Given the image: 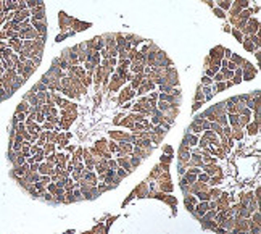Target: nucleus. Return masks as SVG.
<instances>
[{
  "label": "nucleus",
  "instance_id": "nucleus-7",
  "mask_svg": "<svg viewBox=\"0 0 261 234\" xmlns=\"http://www.w3.org/2000/svg\"><path fill=\"white\" fill-rule=\"evenodd\" d=\"M0 76H3V66H2V63H0Z\"/></svg>",
  "mask_w": 261,
  "mask_h": 234
},
{
  "label": "nucleus",
  "instance_id": "nucleus-5",
  "mask_svg": "<svg viewBox=\"0 0 261 234\" xmlns=\"http://www.w3.org/2000/svg\"><path fill=\"white\" fill-rule=\"evenodd\" d=\"M234 34H235V37H237V39H242V34L239 33V31H234Z\"/></svg>",
  "mask_w": 261,
  "mask_h": 234
},
{
  "label": "nucleus",
  "instance_id": "nucleus-2",
  "mask_svg": "<svg viewBox=\"0 0 261 234\" xmlns=\"http://www.w3.org/2000/svg\"><path fill=\"white\" fill-rule=\"evenodd\" d=\"M201 81H203V84H206V86H208V84H211V79H210V78H203Z\"/></svg>",
  "mask_w": 261,
  "mask_h": 234
},
{
  "label": "nucleus",
  "instance_id": "nucleus-1",
  "mask_svg": "<svg viewBox=\"0 0 261 234\" xmlns=\"http://www.w3.org/2000/svg\"><path fill=\"white\" fill-rule=\"evenodd\" d=\"M23 110H26V103L24 102L20 103V107H18V113H20V111H23Z\"/></svg>",
  "mask_w": 261,
  "mask_h": 234
},
{
  "label": "nucleus",
  "instance_id": "nucleus-3",
  "mask_svg": "<svg viewBox=\"0 0 261 234\" xmlns=\"http://www.w3.org/2000/svg\"><path fill=\"white\" fill-rule=\"evenodd\" d=\"M224 89H226V84L219 82V84H218V90H224Z\"/></svg>",
  "mask_w": 261,
  "mask_h": 234
},
{
  "label": "nucleus",
  "instance_id": "nucleus-4",
  "mask_svg": "<svg viewBox=\"0 0 261 234\" xmlns=\"http://www.w3.org/2000/svg\"><path fill=\"white\" fill-rule=\"evenodd\" d=\"M216 15H218L219 18H224V13L221 12V10H216Z\"/></svg>",
  "mask_w": 261,
  "mask_h": 234
},
{
  "label": "nucleus",
  "instance_id": "nucleus-6",
  "mask_svg": "<svg viewBox=\"0 0 261 234\" xmlns=\"http://www.w3.org/2000/svg\"><path fill=\"white\" fill-rule=\"evenodd\" d=\"M5 37H7V33H3V31H2V33H0V39H5Z\"/></svg>",
  "mask_w": 261,
  "mask_h": 234
}]
</instances>
